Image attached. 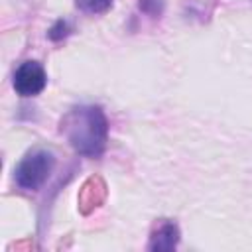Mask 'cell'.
<instances>
[{
	"label": "cell",
	"instance_id": "5b68a950",
	"mask_svg": "<svg viewBox=\"0 0 252 252\" xmlns=\"http://www.w3.org/2000/svg\"><path fill=\"white\" fill-rule=\"evenodd\" d=\"M75 6L85 14H104L112 8V0H75Z\"/></svg>",
	"mask_w": 252,
	"mask_h": 252
},
{
	"label": "cell",
	"instance_id": "7a4b0ae2",
	"mask_svg": "<svg viewBox=\"0 0 252 252\" xmlns=\"http://www.w3.org/2000/svg\"><path fill=\"white\" fill-rule=\"evenodd\" d=\"M55 167V156L49 150L35 148L28 152L14 167V181L24 191H37Z\"/></svg>",
	"mask_w": 252,
	"mask_h": 252
},
{
	"label": "cell",
	"instance_id": "8992f818",
	"mask_svg": "<svg viewBox=\"0 0 252 252\" xmlns=\"http://www.w3.org/2000/svg\"><path fill=\"white\" fill-rule=\"evenodd\" d=\"M138 10L146 16L159 18L165 10V2L163 0H138Z\"/></svg>",
	"mask_w": 252,
	"mask_h": 252
},
{
	"label": "cell",
	"instance_id": "277c9868",
	"mask_svg": "<svg viewBox=\"0 0 252 252\" xmlns=\"http://www.w3.org/2000/svg\"><path fill=\"white\" fill-rule=\"evenodd\" d=\"M177 244H179V226L173 220H161L156 224V228L150 234L148 250L165 252V250H175Z\"/></svg>",
	"mask_w": 252,
	"mask_h": 252
},
{
	"label": "cell",
	"instance_id": "52a82bcc",
	"mask_svg": "<svg viewBox=\"0 0 252 252\" xmlns=\"http://www.w3.org/2000/svg\"><path fill=\"white\" fill-rule=\"evenodd\" d=\"M71 32H73V28H71V24H69L67 20H57V22L49 28L47 35H49L51 41H61V39H65Z\"/></svg>",
	"mask_w": 252,
	"mask_h": 252
},
{
	"label": "cell",
	"instance_id": "3957f363",
	"mask_svg": "<svg viewBox=\"0 0 252 252\" xmlns=\"http://www.w3.org/2000/svg\"><path fill=\"white\" fill-rule=\"evenodd\" d=\"M12 85H14V91L20 96H35L45 89L47 73H45L41 63L28 59V61H24L16 67Z\"/></svg>",
	"mask_w": 252,
	"mask_h": 252
},
{
	"label": "cell",
	"instance_id": "6da1fadb",
	"mask_svg": "<svg viewBox=\"0 0 252 252\" xmlns=\"http://www.w3.org/2000/svg\"><path fill=\"white\" fill-rule=\"evenodd\" d=\"M59 130L69 146L87 158H98L108 142V118L98 104H79L69 108Z\"/></svg>",
	"mask_w": 252,
	"mask_h": 252
}]
</instances>
